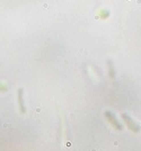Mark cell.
I'll return each mask as SVG.
<instances>
[{"label": "cell", "instance_id": "3957f363", "mask_svg": "<svg viewBox=\"0 0 141 151\" xmlns=\"http://www.w3.org/2000/svg\"><path fill=\"white\" fill-rule=\"evenodd\" d=\"M109 64H110V65H109V67H110V74H111V76H112V77H114V75H115V72H114V68H113L112 62L110 61Z\"/></svg>", "mask_w": 141, "mask_h": 151}, {"label": "cell", "instance_id": "6da1fadb", "mask_svg": "<svg viewBox=\"0 0 141 151\" xmlns=\"http://www.w3.org/2000/svg\"><path fill=\"white\" fill-rule=\"evenodd\" d=\"M122 118H123V121H124V123H125V125L128 126V128H129L130 131H132V132H134V133H138V132L140 131V127H139L134 121L129 117V115L123 114V115H122Z\"/></svg>", "mask_w": 141, "mask_h": 151}, {"label": "cell", "instance_id": "7a4b0ae2", "mask_svg": "<svg viewBox=\"0 0 141 151\" xmlns=\"http://www.w3.org/2000/svg\"><path fill=\"white\" fill-rule=\"evenodd\" d=\"M105 116H106L107 121H110V123L112 124V125L114 126V127H115V128H116V130H118V131L123 130V126H122V124L117 121V118L115 117V115H114V114L110 113V111H106V113H105Z\"/></svg>", "mask_w": 141, "mask_h": 151}]
</instances>
